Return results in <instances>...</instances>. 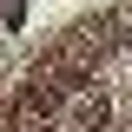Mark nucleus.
<instances>
[{
    "instance_id": "nucleus-1",
    "label": "nucleus",
    "mask_w": 132,
    "mask_h": 132,
    "mask_svg": "<svg viewBox=\"0 0 132 132\" xmlns=\"http://www.w3.org/2000/svg\"><path fill=\"white\" fill-rule=\"evenodd\" d=\"M106 112H112V99H106V93H79V99H73V132H99Z\"/></svg>"
}]
</instances>
